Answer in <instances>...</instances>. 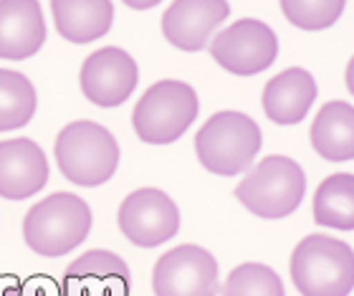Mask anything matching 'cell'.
Wrapping results in <instances>:
<instances>
[{"instance_id":"obj_19","label":"cell","mask_w":354,"mask_h":296,"mask_svg":"<svg viewBox=\"0 0 354 296\" xmlns=\"http://www.w3.org/2000/svg\"><path fill=\"white\" fill-rule=\"evenodd\" d=\"M38 94L26 74L0 68V132L21 129L33 119Z\"/></svg>"},{"instance_id":"obj_3","label":"cell","mask_w":354,"mask_h":296,"mask_svg":"<svg viewBox=\"0 0 354 296\" xmlns=\"http://www.w3.org/2000/svg\"><path fill=\"white\" fill-rule=\"evenodd\" d=\"M261 127L243 111H218L195 134V155L213 175L233 178L253 165L261 152Z\"/></svg>"},{"instance_id":"obj_8","label":"cell","mask_w":354,"mask_h":296,"mask_svg":"<svg viewBox=\"0 0 354 296\" xmlns=\"http://www.w3.org/2000/svg\"><path fill=\"white\" fill-rule=\"evenodd\" d=\"M119 230L140 248L167 243L180 230V210L175 200L157 187H140L129 193L117 213Z\"/></svg>"},{"instance_id":"obj_18","label":"cell","mask_w":354,"mask_h":296,"mask_svg":"<svg viewBox=\"0 0 354 296\" xmlns=\"http://www.w3.org/2000/svg\"><path fill=\"white\" fill-rule=\"evenodd\" d=\"M314 221L324 228L354 230V175L334 172L314 193Z\"/></svg>"},{"instance_id":"obj_15","label":"cell","mask_w":354,"mask_h":296,"mask_svg":"<svg viewBox=\"0 0 354 296\" xmlns=\"http://www.w3.org/2000/svg\"><path fill=\"white\" fill-rule=\"evenodd\" d=\"M317 99V82L306 68H286L263 86V111L276 124H299Z\"/></svg>"},{"instance_id":"obj_7","label":"cell","mask_w":354,"mask_h":296,"mask_svg":"<svg viewBox=\"0 0 354 296\" xmlns=\"http://www.w3.org/2000/svg\"><path fill=\"white\" fill-rule=\"evenodd\" d=\"M210 56L228 74L256 76L276 61L279 38L271 26L259 18H241L213 38Z\"/></svg>"},{"instance_id":"obj_4","label":"cell","mask_w":354,"mask_h":296,"mask_svg":"<svg viewBox=\"0 0 354 296\" xmlns=\"http://www.w3.org/2000/svg\"><path fill=\"white\" fill-rule=\"evenodd\" d=\"M288 268L301 296H349L354 289V251L339 238L306 236L296 243Z\"/></svg>"},{"instance_id":"obj_11","label":"cell","mask_w":354,"mask_h":296,"mask_svg":"<svg viewBox=\"0 0 354 296\" xmlns=\"http://www.w3.org/2000/svg\"><path fill=\"white\" fill-rule=\"evenodd\" d=\"M61 296H129V266L104 248L86 251L64 271Z\"/></svg>"},{"instance_id":"obj_17","label":"cell","mask_w":354,"mask_h":296,"mask_svg":"<svg viewBox=\"0 0 354 296\" xmlns=\"http://www.w3.org/2000/svg\"><path fill=\"white\" fill-rule=\"evenodd\" d=\"M311 147L329 163L354 160V107L347 102L324 104L311 124Z\"/></svg>"},{"instance_id":"obj_16","label":"cell","mask_w":354,"mask_h":296,"mask_svg":"<svg viewBox=\"0 0 354 296\" xmlns=\"http://www.w3.org/2000/svg\"><path fill=\"white\" fill-rule=\"evenodd\" d=\"M51 13L59 36L71 44H91L114 23L111 0H51Z\"/></svg>"},{"instance_id":"obj_23","label":"cell","mask_w":354,"mask_h":296,"mask_svg":"<svg viewBox=\"0 0 354 296\" xmlns=\"http://www.w3.org/2000/svg\"><path fill=\"white\" fill-rule=\"evenodd\" d=\"M0 296H21V284L10 276L0 279Z\"/></svg>"},{"instance_id":"obj_10","label":"cell","mask_w":354,"mask_h":296,"mask_svg":"<svg viewBox=\"0 0 354 296\" xmlns=\"http://www.w3.org/2000/svg\"><path fill=\"white\" fill-rule=\"evenodd\" d=\"M82 91L96 107L111 109L132 97L140 82L137 61L119 46H106L88 53L82 66Z\"/></svg>"},{"instance_id":"obj_22","label":"cell","mask_w":354,"mask_h":296,"mask_svg":"<svg viewBox=\"0 0 354 296\" xmlns=\"http://www.w3.org/2000/svg\"><path fill=\"white\" fill-rule=\"evenodd\" d=\"M21 296H61V286L48 276H30L21 284Z\"/></svg>"},{"instance_id":"obj_24","label":"cell","mask_w":354,"mask_h":296,"mask_svg":"<svg viewBox=\"0 0 354 296\" xmlns=\"http://www.w3.org/2000/svg\"><path fill=\"white\" fill-rule=\"evenodd\" d=\"M122 3L129 6V8H134V10H149V8L160 6L162 0H122Z\"/></svg>"},{"instance_id":"obj_6","label":"cell","mask_w":354,"mask_h":296,"mask_svg":"<svg viewBox=\"0 0 354 296\" xmlns=\"http://www.w3.org/2000/svg\"><path fill=\"white\" fill-rule=\"evenodd\" d=\"M200 102L190 84L165 79L152 84L132 111V127L147 145H170L198 119Z\"/></svg>"},{"instance_id":"obj_14","label":"cell","mask_w":354,"mask_h":296,"mask_svg":"<svg viewBox=\"0 0 354 296\" xmlns=\"http://www.w3.org/2000/svg\"><path fill=\"white\" fill-rule=\"evenodd\" d=\"M46 44V21L38 0H0V59L23 61Z\"/></svg>"},{"instance_id":"obj_12","label":"cell","mask_w":354,"mask_h":296,"mask_svg":"<svg viewBox=\"0 0 354 296\" xmlns=\"http://www.w3.org/2000/svg\"><path fill=\"white\" fill-rule=\"evenodd\" d=\"M228 15V0H175L162 15V33L180 51H203Z\"/></svg>"},{"instance_id":"obj_20","label":"cell","mask_w":354,"mask_h":296,"mask_svg":"<svg viewBox=\"0 0 354 296\" xmlns=\"http://www.w3.org/2000/svg\"><path fill=\"white\" fill-rule=\"evenodd\" d=\"M223 296H286L281 276L266 263H241L223 284Z\"/></svg>"},{"instance_id":"obj_9","label":"cell","mask_w":354,"mask_h":296,"mask_svg":"<svg viewBox=\"0 0 354 296\" xmlns=\"http://www.w3.org/2000/svg\"><path fill=\"white\" fill-rule=\"evenodd\" d=\"M218 261L200 246H177L152 268L155 296H218Z\"/></svg>"},{"instance_id":"obj_5","label":"cell","mask_w":354,"mask_h":296,"mask_svg":"<svg viewBox=\"0 0 354 296\" xmlns=\"http://www.w3.org/2000/svg\"><path fill=\"white\" fill-rule=\"evenodd\" d=\"M304 195H306V175L301 165L283 155L263 157L236 187V198L241 200V205L266 221H279L291 215L301 205Z\"/></svg>"},{"instance_id":"obj_25","label":"cell","mask_w":354,"mask_h":296,"mask_svg":"<svg viewBox=\"0 0 354 296\" xmlns=\"http://www.w3.org/2000/svg\"><path fill=\"white\" fill-rule=\"evenodd\" d=\"M344 82H347L349 94L354 97V56L349 59V64H347V71H344Z\"/></svg>"},{"instance_id":"obj_13","label":"cell","mask_w":354,"mask_h":296,"mask_svg":"<svg viewBox=\"0 0 354 296\" xmlns=\"http://www.w3.org/2000/svg\"><path fill=\"white\" fill-rule=\"evenodd\" d=\"M48 183V160L28 137L0 142V198L26 200Z\"/></svg>"},{"instance_id":"obj_2","label":"cell","mask_w":354,"mask_h":296,"mask_svg":"<svg viewBox=\"0 0 354 296\" xmlns=\"http://www.w3.org/2000/svg\"><path fill=\"white\" fill-rule=\"evenodd\" d=\"M53 157L61 175L82 187L104 185L119 167V145L106 127L79 119L59 132Z\"/></svg>"},{"instance_id":"obj_21","label":"cell","mask_w":354,"mask_h":296,"mask_svg":"<svg viewBox=\"0 0 354 296\" xmlns=\"http://www.w3.org/2000/svg\"><path fill=\"white\" fill-rule=\"evenodd\" d=\"M281 13L301 30H324L339 21L347 0H279Z\"/></svg>"},{"instance_id":"obj_1","label":"cell","mask_w":354,"mask_h":296,"mask_svg":"<svg viewBox=\"0 0 354 296\" xmlns=\"http://www.w3.org/2000/svg\"><path fill=\"white\" fill-rule=\"evenodd\" d=\"M91 207L74 193H53L38 200L23 218V238L30 251L44 259H59L86 241Z\"/></svg>"}]
</instances>
